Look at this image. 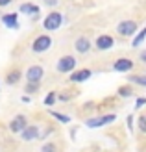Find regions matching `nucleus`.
Segmentation results:
<instances>
[{"instance_id": "nucleus-1", "label": "nucleus", "mask_w": 146, "mask_h": 152, "mask_svg": "<svg viewBox=\"0 0 146 152\" xmlns=\"http://www.w3.org/2000/svg\"><path fill=\"white\" fill-rule=\"evenodd\" d=\"M19 139L24 143V145L41 143V124L39 123H28V126L19 134Z\"/></svg>"}, {"instance_id": "nucleus-2", "label": "nucleus", "mask_w": 146, "mask_h": 152, "mask_svg": "<svg viewBox=\"0 0 146 152\" xmlns=\"http://www.w3.org/2000/svg\"><path fill=\"white\" fill-rule=\"evenodd\" d=\"M35 152H67V143L61 137H48L46 141H43Z\"/></svg>"}, {"instance_id": "nucleus-3", "label": "nucleus", "mask_w": 146, "mask_h": 152, "mask_svg": "<svg viewBox=\"0 0 146 152\" xmlns=\"http://www.w3.org/2000/svg\"><path fill=\"white\" fill-rule=\"evenodd\" d=\"M76 65H78V61H76V58L72 54H65L61 56L57 61H56V71L59 74H70L72 71H76Z\"/></svg>"}, {"instance_id": "nucleus-4", "label": "nucleus", "mask_w": 146, "mask_h": 152, "mask_svg": "<svg viewBox=\"0 0 146 152\" xmlns=\"http://www.w3.org/2000/svg\"><path fill=\"white\" fill-rule=\"evenodd\" d=\"M117 121V115L115 113H100L96 117H89L85 119V126L89 128H102V126H107Z\"/></svg>"}, {"instance_id": "nucleus-5", "label": "nucleus", "mask_w": 146, "mask_h": 152, "mask_svg": "<svg viewBox=\"0 0 146 152\" xmlns=\"http://www.w3.org/2000/svg\"><path fill=\"white\" fill-rule=\"evenodd\" d=\"M52 47V37L48 34H41L32 41V52L33 54H44Z\"/></svg>"}, {"instance_id": "nucleus-6", "label": "nucleus", "mask_w": 146, "mask_h": 152, "mask_svg": "<svg viewBox=\"0 0 146 152\" xmlns=\"http://www.w3.org/2000/svg\"><path fill=\"white\" fill-rule=\"evenodd\" d=\"M61 24H63V15L59 11H50L43 20V28L46 30V32H56Z\"/></svg>"}, {"instance_id": "nucleus-7", "label": "nucleus", "mask_w": 146, "mask_h": 152, "mask_svg": "<svg viewBox=\"0 0 146 152\" xmlns=\"http://www.w3.org/2000/svg\"><path fill=\"white\" fill-rule=\"evenodd\" d=\"M28 123H30L28 115H24V113H19V115H15V117L9 121V124H7V130H9L11 134H17V135H19V134L28 126Z\"/></svg>"}, {"instance_id": "nucleus-8", "label": "nucleus", "mask_w": 146, "mask_h": 152, "mask_svg": "<svg viewBox=\"0 0 146 152\" xmlns=\"http://www.w3.org/2000/svg\"><path fill=\"white\" fill-rule=\"evenodd\" d=\"M24 76H26L28 83H41L44 78V67L43 65H30Z\"/></svg>"}, {"instance_id": "nucleus-9", "label": "nucleus", "mask_w": 146, "mask_h": 152, "mask_svg": "<svg viewBox=\"0 0 146 152\" xmlns=\"http://www.w3.org/2000/svg\"><path fill=\"white\" fill-rule=\"evenodd\" d=\"M94 47L98 52H105V50H111L115 47V37L109 35V34H100L96 37V41H94Z\"/></svg>"}, {"instance_id": "nucleus-10", "label": "nucleus", "mask_w": 146, "mask_h": 152, "mask_svg": "<svg viewBox=\"0 0 146 152\" xmlns=\"http://www.w3.org/2000/svg\"><path fill=\"white\" fill-rule=\"evenodd\" d=\"M137 32V20H122L117 24V34L122 37H131Z\"/></svg>"}, {"instance_id": "nucleus-11", "label": "nucleus", "mask_w": 146, "mask_h": 152, "mask_svg": "<svg viewBox=\"0 0 146 152\" xmlns=\"http://www.w3.org/2000/svg\"><path fill=\"white\" fill-rule=\"evenodd\" d=\"M133 67H135V61L131 58H118L113 61L111 69L115 72H129V71H133Z\"/></svg>"}, {"instance_id": "nucleus-12", "label": "nucleus", "mask_w": 146, "mask_h": 152, "mask_svg": "<svg viewBox=\"0 0 146 152\" xmlns=\"http://www.w3.org/2000/svg\"><path fill=\"white\" fill-rule=\"evenodd\" d=\"M91 76H93V71L87 69V67H83V69H76V71H72L70 74H68V80H70V83H81V82L89 80Z\"/></svg>"}, {"instance_id": "nucleus-13", "label": "nucleus", "mask_w": 146, "mask_h": 152, "mask_svg": "<svg viewBox=\"0 0 146 152\" xmlns=\"http://www.w3.org/2000/svg\"><path fill=\"white\" fill-rule=\"evenodd\" d=\"M91 48H93V43L87 35H80L78 39L74 41V50L78 52V54H89Z\"/></svg>"}, {"instance_id": "nucleus-14", "label": "nucleus", "mask_w": 146, "mask_h": 152, "mask_svg": "<svg viewBox=\"0 0 146 152\" xmlns=\"http://www.w3.org/2000/svg\"><path fill=\"white\" fill-rule=\"evenodd\" d=\"M20 80H22V71L19 69V67L9 69V71L6 72V76H4V82L7 83V86H17Z\"/></svg>"}, {"instance_id": "nucleus-15", "label": "nucleus", "mask_w": 146, "mask_h": 152, "mask_svg": "<svg viewBox=\"0 0 146 152\" xmlns=\"http://www.w3.org/2000/svg\"><path fill=\"white\" fill-rule=\"evenodd\" d=\"M128 83L137 87H146V74L144 72H129L128 74Z\"/></svg>"}, {"instance_id": "nucleus-16", "label": "nucleus", "mask_w": 146, "mask_h": 152, "mask_svg": "<svg viewBox=\"0 0 146 152\" xmlns=\"http://www.w3.org/2000/svg\"><path fill=\"white\" fill-rule=\"evenodd\" d=\"M117 95L120 98H129L135 95V86H131V83H122V86L117 89Z\"/></svg>"}, {"instance_id": "nucleus-17", "label": "nucleus", "mask_w": 146, "mask_h": 152, "mask_svg": "<svg viewBox=\"0 0 146 152\" xmlns=\"http://www.w3.org/2000/svg\"><path fill=\"white\" fill-rule=\"evenodd\" d=\"M19 11H20V13H24V15H37V13H39V6H35V4H32V2H28V4H20Z\"/></svg>"}, {"instance_id": "nucleus-18", "label": "nucleus", "mask_w": 146, "mask_h": 152, "mask_svg": "<svg viewBox=\"0 0 146 152\" xmlns=\"http://www.w3.org/2000/svg\"><path fill=\"white\" fill-rule=\"evenodd\" d=\"M2 20H4V24H6L7 28H13V30H17V28H19V22H17V13L4 15Z\"/></svg>"}, {"instance_id": "nucleus-19", "label": "nucleus", "mask_w": 146, "mask_h": 152, "mask_svg": "<svg viewBox=\"0 0 146 152\" xmlns=\"http://www.w3.org/2000/svg\"><path fill=\"white\" fill-rule=\"evenodd\" d=\"M48 115H50L52 119H56V121H59L61 124H68V123H70V115H65V113H59V111H54V110H48Z\"/></svg>"}, {"instance_id": "nucleus-20", "label": "nucleus", "mask_w": 146, "mask_h": 152, "mask_svg": "<svg viewBox=\"0 0 146 152\" xmlns=\"http://www.w3.org/2000/svg\"><path fill=\"white\" fill-rule=\"evenodd\" d=\"M78 95H76V91H70V89H65V91H59L57 93V100L59 102H68L72 100V98H76Z\"/></svg>"}, {"instance_id": "nucleus-21", "label": "nucleus", "mask_w": 146, "mask_h": 152, "mask_svg": "<svg viewBox=\"0 0 146 152\" xmlns=\"http://www.w3.org/2000/svg\"><path fill=\"white\" fill-rule=\"evenodd\" d=\"M137 130L141 135H146V111L139 113V117H137Z\"/></svg>"}, {"instance_id": "nucleus-22", "label": "nucleus", "mask_w": 146, "mask_h": 152, "mask_svg": "<svg viewBox=\"0 0 146 152\" xmlns=\"http://www.w3.org/2000/svg\"><path fill=\"white\" fill-rule=\"evenodd\" d=\"M39 89H41V83H28V82H26L24 93H26V95H35V93H39Z\"/></svg>"}, {"instance_id": "nucleus-23", "label": "nucleus", "mask_w": 146, "mask_h": 152, "mask_svg": "<svg viewBox=\"0 0 146 152\" xmlns=\"http://www.w3.org/2000/svg\"><path fill=\"white\" fill-rule=\"evenodd\" d=\"M56 102H57V91H50L48 96L44 98V106H48V108H50V106H54Z\"/></svg>"}, {"instance_id": "nucleus-24", "label": "nucleus", "mask_w": 146, "mask_h": 152, "mask_svg": "<svg viewBox=\"0 0 146 152\" xmlns=\"http://www.w3.org/2000/svg\"><path fill=\"white\" fill-rule=\"evenodd\" d=\"M144 39H146V28H142L141 32L137 34V37L133 39V43H131V45H133V48H137V47H139V45H141V43H142Z\"/></svg>"}, {"instance_id": "nucleus-25", "label": "nucleus", "mask_w": 146, "mask_h": 152, "mask_svg": "<svg viewBox=\"0 0 146 152\" xmlns=\"http://www.w3.org/2000/svg\"><path fill=\"white\" fill-rule=\"evenodd\" d=\"M57 4H59V0H43V6L50 7V10H52V7H56Z\"/></svg>"}, {"instance_id": "nucleus-26", "label": "nucleus", "mask_w": 146, "mask_h": 152, "mask_svg": "<svg viewBox=\"0 0 146 152\" xmlns=\"http://www.w3.org/2000/svg\"><path fill=\"white\" fill-rule=\"evenodd\" d=\"M80 152H100V150L96 148V145H91V147H85V148H81Z\"/></svg>"}, {"instance_id": "nucleus-27", "label": "nucleus", "mask_w": 146, "mask_h": 152, "mask_svg": "<svg viewBox=\"0 0 146 152\" xmlns=\"http://www.w3.org/2000/svg\"><path fill=\"white\" fill-rule=\"evenodd\" d=\"M141 106H146V98H142V96L137 98V102H135V108H137V110H139Z\"/></svg>"}, {"instance_id": "nucleus-28", "label": "nucleus", "mask_w": 146, "mask_h": 152, "mask_svg": "<svg viewBox=\"0 0 146 152\" xmlns=\"http://www.w3.org/2000/svg\"><path fill=\"white\" fill-rule=\"evenodd\" d=\"M139 61L146 65V48H144V50H141V54H139Z\"/></svg>"}, {"instance_id": "nucleus-29", "label": "nucleus", "mask_w": 146, "mask_h": 152, "mask_svg": "<svg viewBox=\"0 0 146 152\" xmlns=\"http://www.w3.org/2000/svg\"><path fill=\"white\" fill-rule=\"evenodd\" d=\"M126 123H128V126H129V130L133 128V115H129L128 119H126Z\"/></svg>"}, {"instance_id": "nucleus-30", "label": "nucleus", "mask_w": 146, "mask_h": 152, "mask_svg": "<svg viewBox=\"0 0 146 152\" xmlns=\"http://www.w3.org/2000/svg\"><path fill=\"white\" fill-rule=\"evenodd\" d=\"M7 4H11V0H0V7H4Z\"/></svg>"}, {"instance_id": "nucleus-31", "label": "nucleus", "mask_w": 146, "mask_h": 152, "mask_svg": "<svg viewBox=\"0 0 146 152\" xmlns=\"http://www.w3.org/2000/svg\"><path fill=\"white\" fill-rule=\"evenodd\" d=\"M104 152H118V150H104Z\"/></svg>"}, {"instance_id": "nucleus-32", "label": "nucleus", "mask_w": 146, "mask_h": 152, "mask_svg": "<svg viewBox=\"0 0 146 152\" xmlns=\"http://www.w3.org/2000/svg\"><path fill=\"white\" fill-rule=\"evenodd\" d=\"M144 74H146V69H144Z\"/></svg>"}]
</instances>
